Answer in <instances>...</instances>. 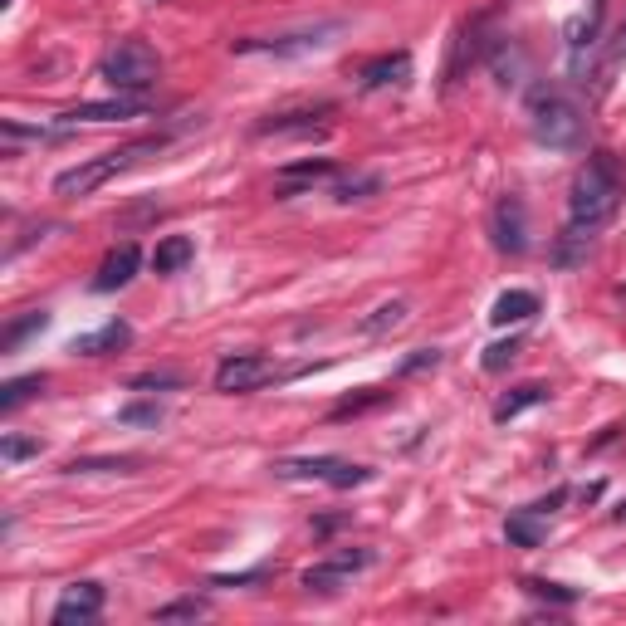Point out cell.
<instances>
[{
  "label": "cell",
  "instance_id": "52a82bcc",
  "mask_svg": "<svg viewBox=\"0 0 626 626\" xmlns=\"http://www.w3.org/2000/svg\"><path fill=\"white\" fill-rule=\"evenodd\" d=\"M490 235L504 255H524V250H529V211H524L519 196H499V201H494Z\"/></svg>",
  "mask_w": 626,
  "mask_h": 626
},
{
  "label": "cell",
  "instance_id": "f1b7e54d",
  "mask_svg": "<svg viewBox=\"0 0 626 626\" xmlns=\"http://www.w3.org/2000/svg\"><path fill=\"white\" fill-rule=\"evenodd\" d=\"M30 455H40V441H35V436H0V460H5V465H20V460H30Z\"/></svg>",
  "mask_w": 626,
  "mask_h": 626
},
{
  "label": "cell",
  "instance_id": "8fae6325",
  "mask_svg": "<svg viewBox=\"0 0 626 626\" xmlns=\"http://www.w3.org/2000/svg\"><path fill=\"white\" fill-rule=\"evenodd\" d=\"M411 79V54L397 49V54H377V59H367L358 69V84L362 89H392V84H406Z\"/></svg>",
  "mask_w": 626,
  "mask_h": 626
},
{
  "label": "cell",
  "instance_id": "d6a6232c",
  "mask_svg": "<svg viewBox=\"0 0 626 626\" xmlns=\"http://www.w3.org/2000/svg\"><path fill=\"white\" fill-rule=\"evenodd\" d=\"M128 387H133V392H162V387H181V377L177 372H142Z\"/></svg>",
  "mask_w": 626,
  "mask_h": 626
},
{
  "label": "cell",
  "instance_id": "8d00e7d4",
  "mask_svg": "<svg viewBox=\"0 0 626 626\" xmlns=\"http://www.w3.org/2000/svg\"><path fill=\"white\" fill-rule=\"evenodd\" d=\"M563 499H568V490H553V494H548V499H538V504H529V509H534L538 519H543V514H553V509H558Z\"/></svg>",
  "mask_w": 626,
  "mask_h": 626
},
{
  "label": "cell",
  "instance_id": "ba28073f",
  "mask_svg": "<svg viewBox=\"0 0 626 626\" xmlns=\"http://www.w3.org/2000/svg\"><path fill=\"white\" fill-rule=\"evenodd\" d=\"M279 372H274V362L260 358V353H235V358H225L216 367V392H255V387H265L274 382Z\"/></svg>",
  "mask_w": 626,
  "mask_h": 626
},
{
  "label": "cell",
  "instance_id": "7402d4cb",
  "mask_svg": "<svg viewBox=\"0 0 626 626\" xmlns=\"http://www.w3.org/2000/svg\"><path fill=\"white\" fill-rule=\"evenodd\" d=\"M504 538H509L514 548H538V543L548 538V529L538 524V514H534V509H524V514H514V519L504 524Z\"/></svg>",
  "mask_w": 626,
  "mask_h": 626
},
{
  "label": "cell",
  "instance_id": "9a60e30c",
  "mask_svg": "<svg viewBox=\"0 0 626 626\" xmlns=\"http://www.w3.org/2000/svg\"><path fill=\"white\" fill-rule=\"evenodd\" d=\"M587 250H592V225H578L568 221V230L553 240V265L558 269H573L587 260Z\"/></svg>",
  "mask_w": 626,
  "mask_h": 626
},
{
  "label": "cell",
  "instance_id": "8992f818",
  "mask_svg": "<svg viewBox=\"0 0 626 626\" xmlns=\"http://www.w3.org/2000/svg\"><path fill=\"white\" fill-rule=\"evenodd\" d=\"M128 118H147V103L137 93H118V98H98V103H79L69 113H59V133L79 128V123H128Z\"/></svg>",
  "mask_w": 626,
  "mask_h": 626
},
{
  "label": "cell",
  "instance_id": "d590c367",
  "mask_svg": "<svg viewBox=\"0 0 626 626\" xmlns=\"http://www.w3.org/2000/svg\"><path fill=\"white\" fill-rule=\"evenodd\" d=\"M436 362H441L436 348H421V353H411V358L402 362V377H406V372H421V367H436Z\"/></svg>",
  "mask_w": 626,
  "mask_h": 626
},
{
  "label": "cell",
  "instance_id": "3957f363",
  "mask_svg": "<svg viewBox=\"0 0 626 626\" xmlns=\"http://www.w3.org/2000/svg\"><path fill=\"white\" fill-rule=\"evenodd\" d=\"M167 137H142V142H133V147H118V152H103V157H93V162H79V167H69V172H59L54 177V196H89V191H98L108 177H118V172H128L137 157H147V152H157Z\"/></svg>",
  "mask_w": 626,
  "mask_h": 626
},
{
  "label": "cell",
  "instance_id": "83f0119b",
  "mask_svg": "<svg viewBox=\"0 0 626 626\" xmlns=\"http://www.w3.org/2000/svg\"><path fill=\"white\" fill-rule=\"evenodd\" d=\"M118 421H123V426H162V406L157 402H128V406H118Z\"/></svg>",
  "mask_w": 626,
  "mask_h": 626
},
{
  "label": "cell",
  "instance_id": "ac0fdd59",
  "mask_svg": "<svg viewBox=\"0 0 626 626\" xmlns=\"http://www.w3.org/2000/svg\"><path fill=\"white\" fill-rule=\"evenodd\" d=\"M543 397H548V387H543V382H524V387H514L509 397H499V402H494V421L504 426V421H514L519 411H529V406H538Z\"/></svg>",
  "mask_w": 626,
  "mask_h": 626
},
{
  "label": "cell",
  "instance_id": "603a6c76",
  "mask_svg": "<svg viewBox=\"0 0 626 626\" xmlns=\"http://www.w3.org/2000/svg\"><path fill=\"white\" fill-rule=\"evenodd\" d=\"M406 304L402 299H392V304H382V309H372L367 313V318H362V333H367V338H382V333H392V328H402L406 323Z\"/></svg>",
  "mask_w": 626,
  "mask_h": 626
},
{
  "label": "cell",
  "instance_id": "f546056e",
  "mask_svg": "<svg viewBox=\"0 0 626 626\" xmlns=\"http://www.w3.org/2000/svg\"><path fill=\"white\" fill-rule=\"evenodd\" d=\"M343 582H348V573H338L333 563H318V568L304 573V587H309V592H338Z\"/></svg>",
  "mask_w": 626,
  "mask_h": 626
},
{
  "label": "cell",
  "instance_id": "277c9868",
  "mask_svg": "<svg viewBox=\"0 0 626 626\" xmlns=\"http://www.w3.org/2000/svg\"><path fill=\"white\" fill-rule=\"evenodd\" d=\"M274 475L284 480H323L333 490H358L372 480L367 465H353V460H338V455H304V460H274Z\"/></svg>",
  "mask_w": 626,
  "mask_h": 626
},
{
  "label": "cell",
  "instance_id": "9c48e42d",
  "mask_svg": "<svg viewBox=\"0 0 626 626\" xmlns=\"http://www.w3.org/2000/svg\"><path fill=\"white\" fill-rule=\"evenodd\" d=\"M328 35H338V25H313V30H294V35H279V40H235L230 54H309V49H323Z\"/></svg>",
  "mask_w": 626,
  "mask_h": 626
},
{
  "label": "cell",
  "instance_id": "7c38bea8",
  "mask_svg": "<svg viewBox=\"0 0 626 626\" xmlns=\"http://www.w3.org/2000/svg\"><path fill=\"white\" fill-rule=\"evenodd\" d=\"M137 265H142V255H137V245L128 240V245H118V250H108V260L98 265V274H93V289L98 294H113V289H123L128 279L137 274Z\"/></svg>",
  "mask_w": 626,
  "mask_h": 626
},
{
  "label": "cell",
  "instance_id": "1f68e13d",
  "mask_svg": "<svg viewBox=\"0 0 626 626\" xmlns=\"http://www.w3.org/2000/svg\"><path fill=\"white\" fill-rule=\"evenodd\" d=\"M377 186H382L377 177H348V181H338V191H333V196H338V201H362V196H372Z\"/></svg>",
  "mask_w": 626,
  "mask_h": 626
},
{
  "label": "cell",
  "instance_id": "4fadbf2b",
  "mask_svg": "<svg viewBox=\"0 0 626 626\" xmlns=\"http://www.w3.org/2000/svg\"><path fill=\"white\" fill-rule=\"evenodd\" d=\"M602 0H587V10H582L578 20L568 25V54H573V74H582V54L592 49V40H597V30H602Z\"/></svg>",
  "mask_w": 626,
  "mask_h": 626
},
{
  "label": "cell",
  "instance_id": "836d02e7",
  "mask_svg": "<svg viewBox=\"0 0 626 626\" xmlns=\"http://www.w3.org/2000/svg\"><path fill=\"white\" fill-rule=\"evenodd\" d=\"M328 563H333L338 573H362V568L372 563V548H348V553H333Z\"/></svg>",
  "mask_w": 626,
  "mask_h": 626
},
{
  "label": "cell",
  "instance_id": "2e32d148",
  "mask_svg": "<svg viewBox=\"0 0 626 626\" xmlns=\"http://www.w3.org/2000/svg\"><path fill=\"white\" fill-rule=\"evenodd\" d=\"M534 313H538V294H529V289H509V294H499V299H494L490 318L499 323V328H509V323L534 318Z\"/></svg>",
  "mask_w": 626,
  "mask_h": 626
},
{
  "label": "cell",
  "instance_id": "484cf974",
  "mask_svg": "<svg viewBox=\"0 0 626 626\" xmlns=\"http://www.w3.org/2000/svg\"><path fill=\"white\" fill-rule=\"evenodd\" d=\"M196 617H206L201 597H177V602H167V607L152 612V622H196Z\"/></svg>",
  "mask_w": 626,
  "mask_h": 626
},
{
  "label": "cell",
  "instance_id": "e0dca14e",
  "mask_svg": "<svg viewBox=\"0 0 626 626\" xmlns=\"http://www.w3.org/2000/svg\"><path fill=\"white\" fill-rule=\"evenodd\" d=\"M318 177H333V162L328 157H313V162H294L279 172V201L299 196V181H318Z\"/></svg>",
  "mask_w": 626,
  "mask_h": 626
},
{
  "label": "cell",
  "instance_id": "cb8c5ba5",
  "mask_svg": "<svg viewBox=\"0 0 626 626\" xmlns=\"http://www.w3.org/2000/svg\"><path fill=\"white\" fill-rule=\"evenodd\" d=\"M45 323H49V313H45V309L20 313V318H15V323H10V328L0 333V353H15V348H20V343H25V338H30L35 328H45Z\"/></svg>",
  "mask_w": 626,
  "mask_h": 626
},
{
  "label": "cell",
  "instance_id": "d4e9b609",
  "mask_svg": "<svg viewBox=\"0 0 626 626\" xmlns=\"http://www.w3.org/2000/svg\"><path fill=\"white\" fill-rule=\"evenodd\" d=\"M69 475H128V470H137L133 455H118V460H69L64 465Z\"/></svg>",
  "mask_w": 626,
  "mask_h": 626
},
{
  "label": "cell",
  "instance_id": "5bb4252c",
  "mask_svg": "<svg viewBox=\"0 0 626 626\" xmlns=\"http://www.w3.org/2000/svg\"><path fill=\"white\" fill-rule=\"evenodd\" d=\"M133 343V328L128 323H103L98 333H84V338H74V353L79 358H103V353H118V348H128Z\"/></svg>",
  "mask_w": 626,
  "mask_h": 626
},
{
  "label": "cell",
  "instance_id": "7a4b0ae2",
  "mask_svg": "<svg viewBox=\"0 0 626 626\" xmlns=\"http://www.w3.org/2000/svg\"><path fill=\"white\" fill-rule=\"evenodd\" d=\"M157 74H162V59H157V49L147 45V40H118V45L103 54V64H98V79L113 93L152 89Z\"/></svg>",
  "mask_w": 626,
  "mask_h": 626
},
{
  "label": "cell",
  "instance_id": "4dcf8cb0",
  "mask_svg": "<svg viewBox=\"0 0 626 626\" xmlns=\"http://www.w3.org/2000/svg\"><path fill=\"white\" fill-rule=\"evenodd\" d=\"M524 587H529V592H534V597H548V602H563V607H568V602H578V592H573V587H563V582L524 578Z\"/></svg>",
  "mask_w": 626,
  "mask_h": 626
},
{
  "label": "cell",
  "instance_id": "44dd1931",
  "mask_svg": "<svg viewBox=\"0 0 626 626\" xmlns=\"http://www.w3.org/2000/svg\"><path fill=\"white\" fill-rule=\"evenodd\" d=\"M45 392V377L40 372H30V377H10L5 387H0V411H20V406L30 402V397H40Z\"/></svg>",
  "mask_w": 626,
  "mask_h": 626
},
{
  "label": "cell",
  "instance_id": "d6986e66",
  "mask_svg": "<svg viewBox=\"0 0 626 626\" xmlns=\"http://www.w3.org/2000/svg\"><path fill=\"white\" fill-rule=\"evenodd\" d=\"M328 108H318V113H284V118H265V123H255V133L260 137H284V133H299L309 137L318 133V118H323Z\"/></svg>",
  "mask_w": 626,
  "mask_h": 626
},
{
  "label": "cell",
  "instance_id": "e575fe53",
  "mask_svg": "<svg viewBox=\"0 0 626 626\" xmlns=\"http://www.w3.org/2000/svg\"><path fill=\"white\" fill-rule=\"evenodd\" d=\"M514 358H519V343H514V338H509V343H494V348H485V372H504Z\"/></svg>",
  "mask_w": 626,
  "mask_h": 626
},
{
  "label": "cell",
  "instance_id": "6da1fadb",
  "mask_svg": "<svg viewBox=\"0 0 626 626\" xmlns=\"http://www.w3.org/2000/svg\"><path fill=\"white\" fill-rule=\"evenodd\" d=\"M626 201V167L612 157V152H592L573 177V191H568V221L578 225H607Z\"/></svg>",
  "mask_w": 626,
  "mask_h": 626
},
{
  "label": "cell",
  "instance_id": "30bf717a",
  "mask_svg": "<svg viewBox=\"0 0 626 626\" xmlns=\"http://www.w3.org/2000/svg\"><path fill=\"white\" fill-rule=\"evenodd\" d=\"M103 612V587L98 582H74L64 587V597L54 602V626H84Z\"/></svg>",
  "mask_w": 626,
  "mask_h": 626
},
{
  "label": "cell",
  "instance_id": "4316f807",
  "mask_svg": "<svg viewBox=\"0 0 626 626\" xmlns=\"http://www.w3.org/2000/svg\"><path fill=\"white\" fill-rule=\"evenodd\" d=\"M387 402V392L382 387H367L362 397H348V402H338L333 406V421H348V416H362V411H372V406H382Z\"/></svg>",
  "mask_w": 626,
  "mask_h": 626
},
{
  "label": "cell",
  "instance_id": "74e56055",
  "mask_svg": "<svg viewBox=\"0 0 626 626\" xmlns=\"http://www.w3.org/2000/svg\"><path fill=\"white\" fill-rule=\"evenodd\" d=\"M265 578V568H255V573H240V578H216V587H245V582H260Z\"/></svg>",
  "mask_w": 626,
  "mask_h": 626
},
{
  "label": "cell",
  "instance_id": "f35d334b",
  "mask_svg": "<svg viewBox=\"0 0 626 626\" xmlns=\"http://www.w3.org/2000/svg\"><path fill=\"white\" fill-rule=\"evenodd\" d=\"M617 524H626V504H622V509H617Z\"/></svg>",
  "mask_w": 626,
  "mask_h": 626
},
{
  "label": "cell",
  "instance_id": "ffe728a7",
  "mask_svg": "<svg viewBox=\"0 0 626 626\" xmlns=\"http://www.w3.org/2000/svg\"><path fill=\"white\" fill-rule=\"evenodd\" d=\"M191 255H196V245H191L186 235H167V240L152 250V269H157V274H177Z\"/></svg>",
  "mask_w": 626,
  "mask_h": 626
},
{
  "label": "cell",
  "instance_id": "5b68a950",
  "mask_svg": "<svg viewBox=\"0 0 626 626\" xmlns=\"http://www.w3.org/2000/svg\"><path fill=\"white\" fill-rule=\"evenodd\" d=\"M534 137L548 147H578L582 142V108L563 93H538L534 103Z\"/></svg>",
  "mask_w": 626,
  "mask_h": 626
}]
</instances>
